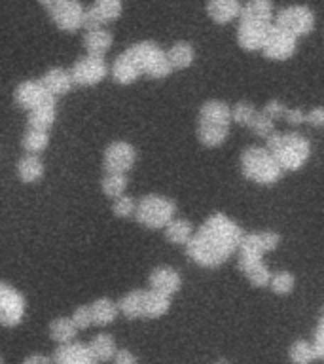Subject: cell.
<instances>
[{"label":"cell","instance_id":"28","mask_svg":"<svg viewBox=\"0 0 324 364\" xmlns=\"http://www.w3.org/2000/svg\"><path fill=\"white\" fill-rule=\"evenodd\" d=\"M91 321L97 326H108L118 317V304H114L110 298H99L90 306Z\"/></svg>","mask_w":324,"mask_h":364},{"label":"cell","instance_id":"37","mask_svg":"<svg viewBox=\"0 0 324 364\" xmlns=\"http://www.w3.org/2000/svg\"><path fill=\"white\" fill-rule=\"evenodd\" d=\"M288 357L292 360V364H313L317 360L315 357V351H313V347L309 341H296L292 343L288 349Z\"/></svg>","mask_w":324,"mask_h":364},{"label":"cell","instance_id":"31","mask_svg":"<svg viewBox=\"0 0 324 364\" xmlns=\"http://www.w3.org/2000/svg\"><path fill=\"white\" fill-rule=\"evenodd\" d=\"M165 237L169 243L186 245L193 233V226L184 218H173L165 224Z\"/></svg>","mask_w":324,"mask_h":364},{"label":"cell","instance_id":"50","mask_svg":"<svg viewBox=\"0 0 324 364\" xmlns=\"http://www.w3.org/2000/svg\"><path fill=\"white\" fill-rule=\"evenodd\" d=\"M38 2H40V4H42V6H44V8H45V10H50V8H51V6H53V4H55V2H57V0H38Z\"/></svg>","mask_w":324,"mask_h":364},{"label":"cell","instance_id":"1","mask_svg":"<svg viewBox=\"0 0 324 364\" xmlns=\"http://www.w3.org/2000/svg\"><path fill=\"white\" fill-rule=\"evenodd\" d=\"M243 228L224 213H215L186 243V255L201 267H218L237 252Z\"/></svg>","mask_w":324,"mask_h":364},{"label":"cell","instance_id":"10","mask_svg":"<svg viewBox=\"0 0 324 364\" xmlns=\"http://www.w3.org/2000/svg\"><path fill=\"white\" fill-rule=\"evenodd\" d=\"M136 161V150L133 144L125 141L110 142L102 156V167L107 173H124L133 169Z\"/></svg>","mask_w":324,"mask_h":364},{"label":"cell","instance_id":"21","mask_svg":"<svg viewBox=\"0 0 324 364\" xmlns=\"http://www.w3.org/2000/svg\"><path fill=\"white\" fill-rule=\"evenodd\" d=\"M230 135V125L212 124V122H201L198 124V139L207 148L222 146Z\"/></svg>","mask_w":324,"mask_h":364},{"label":"cell","instance_id":"32","mask_svg":"<svg viewBox=\"0 0 324 364\" xmlns=\"http://www.w3.org/2000/svg\"><path fill=\"white\" fill-rule=\"evenodd\" d=\"M21 146L27 154H40L50 146V131H38L28 127L21 139Z\"/></svg>","mask_w":324,"mask_h":364},{"label":"cell","instance_id":"52","mask_svg":"<svg viewBox=\"0 0 324 364\" xmlns=\"http://www.w3.org/2000/svg\"><path fill=\"white\" fill-rule=\"evenodd\" d=\"M0 364H4V360H2V357H0Z\"/></svg>","mask_w":324,"mask_h":364},{"label":"cell","instance_id":"25","mask_svg":"<svg viewBox=\"0 0 324 364\" xmlns=\"http://www.w3.org/2000/svg\"><path fill=\"white\" fill-rule=\"evenodd\" d=\"M45 173L44 161L40 159L38 154H27L19 159L17 164V176L21 178V182L25 184H34L38 182Z\"/></svg>","mask_w":324,"mask_h":364},{"label":"cell","instance_id":"33","mask_svg":"<svg viewBox=\"0 0 324 364\" xmlns=\"http://www.w3.org/2000/svg\"><path fill=\"white\" fill-rule=\"evenodd\" d=\"M76 334H78V330L72 324L70 317H57L55 321H51L50 338L55 340L57 343H68L76 338Z\"/></svg>","mask_w":324,"mask_h":364},{"label":"cell","instance_id":"19","mask_svg":"<svg viewBox=\"0 0 324 364\" xmlns=\"http://www.w3.org/2000/svg\"><path fill=\"white\" fill-rule=\"evenodd\" d=\"M239 21H266L273 23L275 6L271 0H249L239 10Z\"/></svg>","mask_w":324,"mask_h":364},{"label":"cell","instance_id":"34","mask_svg":"<svg viewBox=\"0 0 324 364\" xmlns=\"http://www.w3.org/2000/svg\"><path fill=\"white\" fill-rule=\"evenodd\" d=\"M142 292H144V290H133L129 294H125L124 298L118 301V311L124 313L125 317L131 318V321L141 318Z\"/></svg>","mask_w":324,"mask_h":364},{"label":"cell","instance_id":"49","mask_svg":"<svg viewBox=\"0 0 324 364\" xmlns=\"http://www.w3.org/2000/svg\"><path fill=\"white\" fill-rule=\"evenodd\" d=\"M21 364H51V358L45 355H31Z\"/></svg>","mask_w":324,"mask_h":364},{"label":"cell","instance_id":"24","mask_svg":"<svg viewBox=\"0 0 324 364\" xmlns=\"http://www.w3.org/2000/svg\"><path fill=\"white\" fill-rule=\"evenodd\" d=\"M110 73H112L114 82H118V84L122 85H129L141 78V73H139L135 61L131 59L127 51H124L122 55L116 57V61H114Z\"/></svg>","mask_w":324,"mask_h":364},{"label":"cell","instance_id":"12","mask_svg":"<svg viewBox=\"0 0 324 364\" xmlns=\"http://www.w3.org/2000/svg\"><path fill=\"white\" fill-rule=\"evenodd\" d=\"M14 99H16L17 107L33 110L40 105H53L57 97L51 95L40 80H27V82L17 85L16 91H14Z\"/></svg>","mask_w":324,"mask_h":364},{"label":"cell","instance_id":"26","mask_svg":"<svg viewBox=\"0 0 324 364\" xmlns=\"http://www.w3.org/2000/svg\"><path fill=\"white\" fill-rule=\"evenodd\" d=\"M112 34L104 31V28H97V31H85L84 34V46L87 50V55L104 57L107 51L112 48Z\"/></svg>","mask_w":324,"mask_h":364},{"label":"cell","instance_id":"17","mask_svg":"<svg viewBox=\"0 0 324 364\" xmlns=\"http://www.w3.org/2000/svg\"><path fill=\"white\" fill-rule=\"evenodd\" d=\"M150 289L165 296L176 294L182 289V277L169 266H159L150 273Z\"/></svg>","mask_w":324,"mask_h":364},{"label":"cell","instance_id":"11","mask_svg":"<svg viewBox=\"0 0 324 364\" xmlns=\"http://www.w3.org/2000/svg\"><path fill=\"white\" fill-rule=\"evenodd\" d=\"M51 21L65 33H76L82 28V4L78 0H57L50 10Z\"/></svg>","mask_w":324,"mask_h":364},{"label":"cell","instance_id":"4","mask_svg":"<svg viewBox=\"0 0 324 364\" xmlns=\"http://www.w3.org/2000/svg\"><path fill=\"white\" fill-rule=\"evenodd\" d=\"M125 51L135 61L141 76L144 74L148 78L159 80L167 78L173 73V68H171L169 61H167V55H165V50H161L156 42L144 40V42L133 44Z\"/></svg>","mask_w":324,"mask_h":364},{"label":"cell","instance_id":"3","mask_svg":"<svg viewBox=\"0 0 324 364\" xmlns=\"http://www.w3.org/2000/svg\"><path fill=\"white\" fill-rule=\"evenodd\" d=\"M241 171L244 178L254 184L271 186L283 178L284 171L266 146H250L241 156Z\"/></svg>","mask_w":324,"mask_h":364},{"label":"cell","instance_id":"23","mask_svg":"<svg viewBox=\"0 0 324 364\" xmlns=\"http://www.w3.org/2000/svg\"><path fill=\"white\" fill-rule=\"evenodd\" d=\"M199 119L201 122H212V124L232 125V107L224 101H207L199 108Z\"/></svg>","mask_w":324,"mask_h":364},{"label":"cell","instance_id":"7","mask_svg":"<svg viewBox=\"0 0 324 364\" xmlns=\"http://www.w3.org/2000/svg\"><path fill=\"white\" fill-rule=\"evenodd\" d=\"M296 48H298V36L271 23L260 51L271 61H286L294 55Z\"/></svg>","mask_w":324,"mask_h":364},{"label":"cell","instance_id":"13","mask_svg":"<svg viewBox=\"0 0 324 364\" xmlns=\"http://www.w3.org/2000/svg\"><path fill=\"white\" fill-rule=\"evenodd\" d=\"M281 243V235L275 232H252L243 233L241 243H239V255L264 256L275 250Z\"/></svg>","mask_w":324,"mask_h":364},{"label":"cell","instance_id":"35","mask_svg":"<svg viewBox=\"0 0 324 364\" xmlns=\"http://www.w3.org/2000/svg\"><path fill=\"white\" fill-rule=\"evenodd\" d=\"M127 184H129V181H127V175H124V173H107L101 181L102 192L108 198H118V196L125 193Z\"/></svg>","mask_w":324,"mask_h":364},{"label":"cell","instance_id":"5","mask_svg":"<svg viewBox=\"0 0 324 364\" xmlns=\"http://www.w3.org/2000/svg\"><path fill=\"white\" fill-rule=\"evenodd\" d=\"M176 215V203L173 199L150 193L135 205L133 216L139 224H142L148 230H163L165 224L173 220Z\"/></svg>","mask_w":324,"mask_h":364},{"label":"cell","instance_id":"29","mask_svg":"<svg viewBox=\"0 0 324 364\" xmlns=\"http://www.w3.org/2000/svg\"><path fill=\"white\" fill-rule=\"evenodd\" d=\"M87 349H90L91 357L95 358V363H108V360H112L114 353H116L118 347H116V341H114L112 336L97 334L87 343Z\"/></svg>","mask_w":324,"mask_h":364},{"label":"cell","instance_id":"14","mask_svg":"<svg viewBox=\"0 0 324 364\" xmlns=\"http://www.w3.org/2000/svg\"><path fill=\"white\" fill-rule=\"evenodd\" d=\"M264 256H252V255H239L237 266L244 277L249 279V283L256 289H264L269 284L271 272L269 267L261 260Z\"/></svg>","mask_w":324,"mask_h":364},{"label":"cell","instance_id":"22","mask_svg":"<svg viewBox=\"0 0 324 364\" xmlns=\"http://www.w3.org/2000/svg\"><path fill=\"white\" fill-rule=\"evenodd\" d=\"M40 82L44 84V87L50 91L51 95H55V97L68 93V91L72 90V85H74L72 78H70V73L61 67L50 68V70L42 76Z\"/></svg>","mask_w":324,"mask_h":364},{"label":"cell","instance_id":"41","mask_svg":"<svg viewBox=\"0 0 324 364\" xmlns=\"http://www.w3.org/2000/svg\"><path fill=\"white\" fill-rule=\"evenodd\" d=\"M250 129L254 131L256 136H261V139H267L273 131H277L275 129V122H273L271 118H267L261 110H258V114H256V118L254 122H252V125H250Z\"/></svg>","mask_w":324,"mask_h":364},{"label":"cell","instance_id":"15","mask_svg":"<svg viewBox=\"0 0 324 364\" xmlns=\"http://www.w3.org/2000/svg\"><path fill=\"white\" fill-rule=\"evenodd\" d=\"M269 27L271 23L266 21H241L237 28L239 46L247 51H260Z\"/></svg>","mask_w":324,"mask_h":364},{"label":"cell","instance_id":"39","mask_svg":"<svg viewBox=\"0 0 324 364\" xmlns=\"http://www.w3.org/2000/svg\"><path fill=\"white\" fill-rule=\"evenodd\" d=\"M97 11L101 14V17L104 19V23L116 21L119 19V16L124 14V2L122 0H95Z\"/></svg>","mask_w":324,"mask_h":364},{"label":"cell","instance_id":"2","mask_svg":"<svg viewBox=\"0 0 324 364\" xmlns=\"http://www.w3.org/2000/svg\"><path fill=\"white\" fill-rule=\"evenodd\" d=\"M266 148L283 171H300L311 156V144L301 133L273 131L266 139Z\"/></svg>","mask_w":324,"mask_h":364},{"label":"cell","instance_id":"8","mask_svg":"<svg viewBox=\"0 0 324 364\" xmlns=\"http://www.w3.org/2000/svg\"><path fill=\"white\" fill-rule=\"evenodd\" d=\"M68 73H70V78H72L74 85L90 87V85L101 84L102 80L110 74V67L104 61V57L85 55L80 57Z\"/></svg>","mask_w":324,"mask_h":364},{"label":"cell","instance_id":"48","mask_svg":"<svg viewBox=\"0 0 324 364\" xmlns=\"http://www.w3.org/2000/svg\"><path fill=\"white\" fill-rule=\"evenodd\" d=\"M112 360L114 364H139L136 357L129 351V349H116Z\"/></svg>","mask_w":324,"mask_h":364},{"label":"cell","instance_id":"6","mask_svg":"<svg viewBox=\"0 0 324 364\" xmlns=\"http://www.w3.org/2000/svg\"><path fill=\"white\" fill-rule=\"evenodd\" d=\"M273 19H275V25L283 27L284 31H288V33H292L298 38L313 33L315 25H317V17H315L313 10L300 4L286 6L283 10H279Z\"/></svg>","mask_w":324,"mask_h":364},{"label":"cell","instance_id":"46","mask_svg":"<svg viewBox=\"0 0 324 364\" xmlns=\"http://www.w3.org/2000/svg\"><path fill=\"white\" fill-rule=\"evenodd\" d=\"M284 105L281 101H269L266 102V107H264V110L261 112L266 114L267 118H271L273 122H277L279 118H283V112H284Z\"/></svg>","mask_w":324,"mask_h":364},{"label":"cell","instance_id":"27","mask_svg":"<svg viewBox=\"0 0 324 364\" xmlns=\"http://www.w3.org/2000/svg\"><path fill=\"white\" fill-rule=\"evenodd\" d=\"M165 55H167V61L173 70H184V68L192 67L195 51H193V46L188 42H176L165 51Z\"/></svg>","mask_w":324,"mask_h":364},{"label":"cell","instance_id":"36","mask_svg":"<svg viewBox=\"0 0 324 364\" xmlns=\"http://www.w3.org/2000/svg\"><path fill=\"white\" fill-rule=\"evenodd\" d=\"M256 114H258V108L249 101H241L237 102L235 107L232 108V122L233 124L241 125V127H249L254 122Z\"/></svg>","mask_w":324,"mask_h":364},{"label":"cell","instance_id":"20","mask_svg":"<svg viewBox=\"0 0 324 364\" xmlns=\"http://www.w3.org/2000/svg\"><path fill=\"white\" fill-rule=\"evenodd\" d=\"M241 2L239 0H207V14L218 25H226L237 19Z\"/></svg>","mask_w":324,"mask_h":364},{"label":"cell","instance_id":"9","mask_svg":"<svg viewBox=\"0 0 324 364\" xmlns=\"http://www.w3.org/2000/svg\"><path fill=\"white\" fill-rule=\"evenodd\" d=\"M27 301L25 296L10 284L0 281V324L2 326H17L25 317Z\"/></svg>","mask_w":324,"mask_h":364},{"label":"cell","instance_id":"43","mask_svg":"<svg viewBox=\"0 0 324 364\" xmlns=\"http://www.w3.org/2000/svg\"><path fill=\"white\" fill-rule=\"evenodd\" d=\"M72 324L76 326V330H87L93 324L91 321V311H90V306H80L74 309L72 317H70Z\"/></svg>","mask_w":324,"mask_h":364},{"label":"cell","instance_id":"40","mask_svg":"<svg viewBox=\"0 0 324 364\" xmlns=\"http://www.w3.org/2000/svg\"><path fill=\"white\" fill-rule=\"evenodd\" d=\"M135 205L136 201L131 196H118V198H114V203H112V213L118 218H131L133 213H135Z\"/></svg>","mask_w":324,"mask_h":364},{"label":"cell","instance_id":"51","mask_svg":"<svg viewBox=\"0 0 324 364\" xmlns=\"http://www.w3.org/2000/svg\"><path fill=\"white\" fill-rule=\"evenodd\" d=\"M216 364H227V363H224V360H220V363H216Z\"/></svg>","mask_w":324,"mask_h":364},{"label":"cell","instance_id":"44","mask_svg":"<svg viewBox=\"0 0 324 364\" xmlns=\"http://www.w3.org/2000/svg\"><path fill=\"white\" fill-rule=\"evenodd\" d=\"M313 351H315V357L317 360L324 357V318H320L317 324V330H315V340L311 343Z\"/></svg>","mask_w":324,"mask_h":364},{"label":"cell","instance_id":"18","mask_svg":"<svg viewBox=\"0 0 324 364\" xmlns=\"http://www.w3.org/2000/svg\"><path fill=\"white\" fill-rule=\"evenodd\" d=\"M171 309V296H165L156 290L142 292V311L141 318H159L167 315Z\"/></svg>","mask_w":324,"mask_h":364},{"label":"cell","instance_id":"45","mask_svg":"<svg viewBox=\"0 0 324 364\" xmlns=\"http://www.w3.org/2000/svg\"><path fill=\"white\" fill-rule=\"evenodd\" d=\"M283 118L286 119L290 125H300L306 122V110H303V108H284Z\"/></svg>","mask_w":324,"mask_h":364},{"label":"cell","instance_id":"30","mask_svg":"<svg viewBox=\"0 0 324 364\" xmlns=\"http://www.w3.org/2000/svg\"><path fill=\"white\" fill-rule=\"evenodd\" d=\"M55 102L53 105H40L28 110V127L38 131H50L55 124Z\"/></svg>","mask_w":324,"mask_h":364},{"label":"cell","instance_id":"38","mask_svg":"<svg viewBox=\"0 0 324 364\" xmlns=\"http://www.w3.org/2000/svg\"><path fill=\"white\" fill-rule=\"evenodd\" d=\"M267 287H271L273 292L279 296L290 294L296 287V279L290 272H279L275 273V275L271 273V279H269V284H267Z\"/></svg>","mask_w":324,"mask_h":364},{"label":"cell","instance_id":"42","mask_svg":"<svg viewBox=\"0 0 324 364\" xmlns=\"http://www.w3.org/2000/svg\"><path fill=\"white\" fill-rule=\"evenodd\" d=\"M102 25H104V19L97 11L95 6L84 8V11H82V28H85V31H97V28H102Z\"/></svg>","mask_w":324,"mask_h":364},{"label":"cell","instance_id":"16","mask_svg":"<svg viewBox=\"0 0 324 364\" xmlns=\"http://www.w3.org/2000/svg\"><path fill=\"white\" fill-rule=\"evenodd\" d=\"M51 364H97L95 358L91 357L90 349L80 341H68L61 343L53 353Z\"/></svg>","mask_w":324,"mask_h":364},{"label":"cell","instance_id":"47","mask_svg":"<svg viewBox=\"0 0 324 364\" xmlns=\"http://www.w3.org/2000/svg\"><path fill=\"white\" fill-rule=\"evenodd\" d=\"M303 124H309L313 127H323L324 125V110L320 107L311 108L309 112H306V122Z\"/></svg>","mask_w":324,"mask_h":364}]
</instances>
